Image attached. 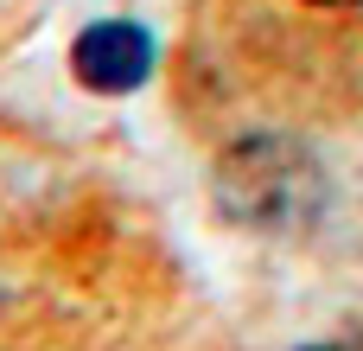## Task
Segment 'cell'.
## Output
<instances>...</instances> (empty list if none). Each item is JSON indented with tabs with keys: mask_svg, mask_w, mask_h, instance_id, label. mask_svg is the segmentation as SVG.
Here are the masks:
<instances>
[{
	"mask_svg": "<svg viewBox=\"0 0 363 351\" xmlns=\"http://www.w3.org/2000/svg\"><path fill=\"white\" fill-rule=\"evenodd\" d=\"M217 211L230 224H249V230H300L319 217L325 205V173L319 160L287 141V134H255L242 147H230L217 160Z\"/></svg>",
	"mask_w": 363,
	"mask_h": 351,
	"instance_id": "obj_1",
	"label": "cell"
},
{
	"mask_svg": "<svg viewBox=\"0 0 363 351\" xmlns=\"http://www.w3.org/2000/svg\"><path fill=\"white\" fill-rule=\"evenodd\" d=\"M70 70H77V83L96 90V96H128V90H140L147 70H153V38H147V26H134V19H96V26H83V38L70 45Z\"/></svg>",
	"mask_w": 363,
	"mask_h": 351,
	"instance_id": "obj_2",
	"label": "cell"
},
{
	"mask_svg": "<svg viewBox=\"0 0 363 351\" xmlns=\"http://www.w3.org/2000/svg\"><path fill=\"white\" fill-rule=\"evenodd\" d=\"M306 351H351V345H306Z\"/></svg>",
	"mask_w": 363,
	"mask_h": 351,
	"instance_id": "obj_3",
	"label": "cell"
},
{
	"mask_svg": "<svg viewBox=\"0 0 363 351\" xmlns=\"http://www.w3.org/2000/svg\"><path fill=\"white\" fill-rule=\"evenodd\" d=\"M319 6H351V0H319Z\"/></svg>",
	"mask_w": 363,
	"mask_h": 351,
	"instance_id": "obj_4",
	"label": "cell"
}]
</instances>
